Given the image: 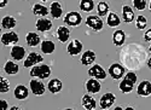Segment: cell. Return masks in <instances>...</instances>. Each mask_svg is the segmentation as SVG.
I'll use <instances>...</instances> for the list:
<instances>
[{
    "label": "cell",
    "instance_id": "obj_4",
    "mask_svg": "<svg viewBox=\"0 0 151 110\" xmlns=\"http://www.w3.org/2000/svg\"><path fill=\"white\" fill-rule=\"evenodd\" d=\"M86 24L87 27H90L91 29H93L94 32H100L104 27V22L97 15H91L86 18Z\"/></svg>",
    "mask_w": 151,
    "mask_h": 110
},
{
    "label": "cell",
    "instance_id": "obj_8",
    "mask_svg": "<svg viewBox=\"0 0 151 110\" xmlns=\"http://www.w3.org/2000/svg\"><path fill=\"white\" fill-rule=\"evenodd\" d=\"M87 73H88V75L91 78H94V79H98V80L106 79V71L104 70V68L100 64H93Z\"/></svg>",
    "mask_w": 151,
    "mask_h": 110
},
{
    "label": "cell",
    "instance_id": "obj_26",
    "mask_svg": "<svg viewBox=\"0 0 151 110\" xmlns=\"http://www.w3.org/2000/svg\"><path fill=\"white\" fill-rule=\"evenodd\" d=\"M50 14L53 18H60L63 15V7L60 5V3L58 1H53L50 6Z\"/></svg>",
    "mask_w": 151,
    "mask_h": 110
},
{
    "label": "cell",
    "instance_id": "obj_32",
    "mask_svg": "<svg viewBox=\"0 0 151 110\" xmlns=\"http://www.w3.org/2000/svg\"><path fill=\"white\" fill-rule=\"evenodd\" d=\"M146 26H147V19H146L145 16H142V15H140V16H138V17L135 18V27L139 29V30L145 29Z\"/></svg>",
    "mask_w": 151,
    "mask_h": 110
},
{
    "label": "cell",
    "instance_id": "obj_27",
    "mask_svg": "<svg viewBox=\"0 0 151 110\" xmlns=\"http://www.w3.org/2000/svg\"><path fill=\"white\" fill-rule=\"evenodd\" d=\"M16 24H17V21L15 17H12V16H5L3 19H1V27L4 29H14L16 27Z\"/></svg>",
    "mask_w": 151,
    "mask_h": 110
},
{
    "label": "cell",
    "instance_id": "obj_15",
    "mask_svg": "<svg viewBox=\"0 0 151 110\" xmlns=\"http://www.w3.org/2000/svg\"><path fill=\"white\" fill-rule=\"evenodd\" d=\"M137 93L140 97H149L151 94V82L149 80L142 81L137 87Z\"/></svg>",
    "mask_w": 151,
    "mask_h": 110
},
{
    "label": "cell",
    "instance_id": "obj_30",
    "mask_svg": "<svg viewBox=\"0 0 151 110\" xmlns=\"http://www.w3.org/2000/svg\"><path fill=\"white\" fill-rule=\"evenodd\" d=\"M109 10L110 6L108 4V1L103 0V1H99L97 5V12H98V16L99 17H103V16H108L109 15Z\"/></svg>",
    "mask_w": 151,
    "mask_h": 110
},
{
    "label": "cell",
    "instance_id": "obj_37",
    "mask_svg": "<svg viewBox=\"0 0 151 110\" xmlns=\"http://www.w3.org/2000/svg\"><path fill=\"white\" fill-rule=\"evenodd\" d=\"M7 1H9V0H0V7H5L6 5H7Z\"/></svg>",
    "mask_w": 151,
    "mask_h": 110
},
{
    "label": "cell",
    "instance_id": "obj_25",
    "mask_svg": "<svg viewBox=\"0 0 151 110\" xmlns=\"http://www.w3.org/2000/svg\"><path fill=\"white\" fill-rule=\"evenodd\" d=\"M4 70L9 75H16L19 71V65L16 62H14V60H7L4 65Z\"/></svg>",
    "mask_w": 151,
    "mask_h": 110
},
{
    "label": "cell",
    "instance_id": "obj_12",
    "mask_svg": "<svg viewBox=\"0 0 151 110\" xmlns=\"http://www.w3.org/2000/svg\"><path fill=\"white\" fill-rule=\"evenodd\" d=\"M100 90H102V85H100L98 79L92 78L90 80H87V82H86V91H87V93L97 94V93L100 92Z\"/></svg>",
    "mask_w": 151,
    "mask_h": 110
},
{
    "label": "cell",
    "instance_id": "obj_42",
    "mask_svg": "<svg viewBox=\"0 0 151 110\" xmlns=\"http://www.w3.org/2000/svg\"><path fill=\"white\" fill-rule=\"evenodd\" d=\"M149 48H150V53H151V45H150V47H149Z\"/></svg>",
    "mask_w": 151,
    "mask_h": 110
},
{
    "label": "cell",
    "instance_id": "obj_19",
    "mask_svg": "<svg viewBox=\"0 0 151 110\" xmlns=\"http://www.w3.org/2000/svg\"><path fill=\"white\" fill-rule=\"evenodd\" d=\"M135 18V15H134V11L132 10L131 6L128 5H123L122 6V19L126 22V23H132Z\"/></svg>",
    "mask_w": 151,
    "mask_h": 110
},
{
    "label": "cell",
    "instance_id": "obj_17",
    "mask_svg": "<svg viewBox=\"0 0 151 110\" xmlns=\"http://www.w3.org/2000/svg\"><path fill=\"white\" fill-rule=\"evenodd\" d=\"M14 96L16 99L24 101V99H27V97L29 96V90H28V87L24 86V85H17L14 91Z\"/></svg>",
    "mask_w": 151,
    "mask_h": 110
},
{
    "label": "cell",
    "instance_id": "obj_24",
    "mask_svg": "<svg viewBox=\"0 0 151 110\" xmlns=\"http://www.w3.org/2000/svg\"><path fill=\"white\" fill-rule=\"evenodd\" d=\"M126 41V33L121 29H117L112 34V42L115 46H122Z\"/></svg>",
    "mask_w": 151,
    "mask_h": 110
},
{
    "label": "cell",
    "instance_id": "obj_20",
    "mask_svg": "<svg viewBox=\"0 0 151 110\" xmlns=\"http://www.w3.org/2000/svg\"><path fill=\"white\" fill-rule=\"evenodd\" d=\"M47 88L48 91L56 94V93H59L62 90H63V82L58 79H52V80H50L48 83H47Z\"/></svg>",
    "mask_w": 151,
    "mask_h": 110
},
{
    "label": "cell",
    "instance_id": "obj_11",
    "mask_svg": "<svg viewBox=\"0 0 151 110\" xmlns=\"http://www.w3.org/2000/svg\"><path fill=\"white\" fill-rule=\"evenodd\" d=\"M82 48H83V45L80 40L78 39H75V40H71L68 46H67V52L70 55V56H78L82 52Z\"/></svg>",
    "mask_w": 151,
    "mask_h": 110
},
{
    "label": "cell",
    "instance_id": "obj_29",
    "mask_svg": "<svg viewBox=\"0 0 151 110\" xmlns=\"http://www.w3.org/2000/svg\"><path fill=\"white\" fill-rule=\"evenodd\" d=\"M32 10H33V14L37 17H45V16L48 15V12H50V10L45 5H41V4H35Z\"/></svg>",
    "mask_w": 151,
    "mask_h": 110
},
{
    "label": "cell",
    "instance_id": "obj_33",
    "mask_svg": "<svg viewBox=\"0 0 151 110\" xmlns=\"http://www.w3.org/2000/svg\"><path fill=\"white\" fill-rule=\"evenodd\" d=\"M9 91H10V81L6 78L1 76V78H0V92L6 93Z\"/></svg>",
    "mask_w": 151,
    "mask_h": 110
},
{
    "label": "cell",
    "instance_id": "obj_34",
    "mask_svg": "<svg viewBox=\"0 0 151 110\" xmlns=\"http://www.w3.org/2000/svg\"><path fill=\"white\" fill-rule=\"evenodd\" d=\"M133 6L138 11H144L147 6V0H133Z\"/></svg>",
    "mask_w": 151,
    "mask_h": 110
},
{
    "label": "cell",
    "instance_id": "obj_41",
    "mask_svg": "<svg viewBox=\"0 0 151 110\" xmlns=\"http://www.w3.org/2000/svg\"><path fill=\"white\" fill-rule=\"evenodd\" d=\"M41 1H44V3H46V1H48V0H41Z\"/></svg>",
    "mask_w": 151,
    "mask_h": 110
},
{
    "label": "cell",
    "instance_id": "obj_3",
    "mask_svg": "<svg viewBox=\"0 0 151 110\" xmlns=\"http://www.w3.org/2000/svg\"><path fill=\"white\" fill-rule=\"evenodd\" d=\"M64 23L68 27H78L82 23V16L80 15V12L76 11H70L64 16Z\"/></svg>",
    "mask_w": 151,
    "mask_h": 110
},
{
    "label": "cell",
    "instance_id": "obj_39",
    "mask_svg": "<svg viewBox=\"0 0 151 110\" xmlns=\"http://www.w3.org/2000/svg\"><path fill=\"white\" fill-rule=\"evenodd\" d=\"M146 64H147V67H149V68L151 69V57H150V58L147 59V63H146Z\"/></svg>",
    "mask_w": 151,
    "mask_h": 110
},
{
    "label": "cell",
    "instance_id": "obj_9",
    "mask_svg": "<svg viewBox=\"0 0 151 110\" xmlns=\"http://www.w3.org/2000/svg\"><path fill=\"white\" fill-rule=\"evenodd\" d=\"M29 87L34 96H42L46 91L45 85L40 81V79H32L29 82Z\"/></svg>",
    "mask_w": 151,
    "mask_h": 110
},
{
    "label": "cell",
    "instance_id": "obj_14",
    "mask_svg": "<svg viewBox=\"0 0 151 110\" xmlns=\"http://www.w3.org/2000/svg\"><path fill=\"white\" fill-rule=\"evenodd\" d=\"M97 58V55L94 51H91V50H87L82 53L81 58H80V62L82 65H86V67H88V65H92L94 63V60Z\"/></svg>",
    "mask_w": 151,
    "mask_h": 110
},
{
    "label": "cell",
    "instance_id": "obj_16",
    "mask_svg": "<svg viewBox=\"0 0 151 110\" xmlns=\"http://www.w3.org/2000/svg\"><path fill=\"white\" fill-rule=\"evenodd\" d=\"M10 56L15 60H22L24 57H26V48L23 46H19V45H14L11 48Z\"/></svg>",
    "mask_w": 151,
    "mask_h": 110
},
{
    "label": "cell",
    "instance_id": "obj_10",
    "mask_svg": "<svg viewBox=\"0 0 151 110\" xmlns=\"http://www.w3.org/2000/svg\"><path fill=\"white\" fill-rule=\"evenodd\" d=\"M19 40V36L17 33L15 32H6L1 35V44L5 45V46H11V45H16Z\"/></svg>",
    "mask_w": 151,
    "mask_h": 110
},
{
    "label": "cell",
    "instance_id": "obj_6",
    "mask_svg": "<svg viewBox=\"0 0 151 110\" xmlns=\"http://www.w3.org/2000/svg\"><path fill=\"white\" fill-rule=\"evenodd\" d=\"M109 75L114 79V80H120L126 74V69L123 68V65H121L120 63H112L110 67H109Z\"/></svg>",
    "mask_w": 151,
    "mask_h": 110
},
{
    "label": "cell",
    "instance_id": "obj_7",
    "mask_svg": "<svg viewBox=\"0 0 151 110\" xmlns=\"http://www.w3.org/2000/svg\"><path fill=\"white\" fill-rule=\"evenodd\" d=\"M115 101H116L115 94L111 93V92H106V93H104V94L102 96V98H100V101H99V106H100V109H103V110L110 109L112 105H114Z\"/></svg>",
    "mask_w": 151,
    "mask_h": 110
},
{
    "label": "cell",
    "instance_id": "obj_5",
    "mask_svg": "<svg viewBox=\"0 0 151 110\" xmlns=\"http://www.w3.org/2000/svg\"><path fill=\"white\" fill-rule=\"evenodd\" d=\"M42 60H44V57L40 53H37V52H30L27 56V58L24 59L23 67L24 68H33V67L37 65L39 63H42Z\"/></svg>",
    "mask_w": 151,
    "mask_h": 110
},
{
    "label": "cell",
    "instance_id": "obj_2",
    "mask_svg": "<svg viewBox=\"0 0 151 110\" xmlns=\"http://www.w3.org/2000/svg\"><path fill=\"white\" fill-rule=\"evenodd\" d=\"M30 76L32 78H36L40 80H45L47 78L51 76V68L47 64H40V65H35L30 69Z\"/></svg>",
    "mask_w": 151,
    "mask_h": 110
},
{
    "label": "cell",
    "instance_id": "obj_35",
    "mask_svg": "<svg viewBox=\"0 0 151 110\" xmlns=\"http://www.w3.org/2000/svg\"><path fill=\"white\" fill-rule=\"evenodd\" d=\"M144 40H145V41H151V28H149V29L144 33Z\"/></svg>",
    "mask_w": 151,
    "mask_h": 110
},
{
    "label": "cell",
    "instance_id": "obj_1",
    "mask_svg": "<svg viewBox=\"0 0 151 110\" xmlns=\"http://www.w3.org/2000/svg\"><path fill=\"white\" fill-rule=\"evenodd\" d=\"M138 76L134 71H128L126 73L124 76L122 78L120 85H119V88L122 93H131L134 90V85L137 83Z\"/></svg>",
    "mask_w": 151,
    "mask_h": 110
},
{
    "label": "cell",
    "instance_id": "obj_18",
    "mask_svg": "<svg viewBox=\"0 0 151 110\" xmlns=\"http://www.w3.org/2000/svg\"><path fill=\"white\" fill-rule=\"evenodd\" d=\"M81 104H82L83 109H86V110H94L97 108V102H96V99L93 98V97L90 96V93H87L82 97Z\"/></svg>",
    "mask_w": 151,
    "mask_h": 110
},
{
    "label": "cell",
    "instance_id": "obj_28",
    "mask_svg": "<svg viewBox=\"0 0 151 110\" xmlns=\"http://www.w3.org/2000/svg\"><path fill=\"white\" fill-rule=\"evenodd\" d=\"M106 23L108 26L111 27V28H116L121 24V19L120 17L115 14V12H109V15L106 17Z\"/></svg>",
    "mask_w": 151,
    "mask_h": 110
},
{
    "label": "cell",
    "instance_id": "obj_22",
    "mask_svg": "<svg viewBox=\"0 0 151 110\" xmlns=\"http://www.w3.org/2000/svg\"><path fill=\"white\" fill-rule=\"evenodd\" d=\"M26 41H27L28 46L35 47V46H37L39 44H41V38L39 36V34H36L34 32H29L26 35Z\"/></svg>",
    "mask_w": 151,
    "mask_h": 110
},
{
    "label": "cell",
    "instance_id": "obj_21",
    "mask_svg": "<svg viewBox=\"0 0 151 110\" xmlns=\"http://www.w3.org/2000/svg\"><path fill=\"white\" fill-rule=\"evenodd\" d=\"M57 38L60 42H67L70 38V29L65 26H60L57 29Z\"/></svg>",
    "mask_w": 151,
    "mask_h": 110
},
{
    "label": "cell",
    "instance_id": "obj_40",
    "mask_svg": "<svg viewBox=\"0 0 151 110\" xmlns=\"http://www.w3.org/2000/svg\"><path fill=\"white\" fill-rule=\"evenodd\" d=\"M149 7H150V11H151V0H150V3H149Z\"/></svg>",
    "mask_w": 151,
    "mask_h": 110
},
{
    "label": "cell",
    "instance_id": "obj_38",
    "mask_svg": "<svg viewBox=\"0 0 151 110\" xmlns=\"http://www.w3.org/2000/svg\"><path fill=\"white\" fill-rule=\"evenodd\" d=\"M10 109H11V110H21V106H17V105H15V106H11Z\"/></svg>",
    "mask_w": 151,
    "mask_h": 110
},
{
    "label": "cell",
    "instance_id": "obj_31",
    "mask_svg": "<svg viewBox=\"0 0 151 110\" xmlns=\"http://www.w3.org/2000/svg\"><path fill=\"white\" fill-rule=\"evenodd\" d=\"M94 9L93 0H81L80 1V10L83 12H91Z\"/></svg>",
    "mask_w": 151,
    "mask_h": 110
},
{
    "label": "cell",
    "instance_id": "obj_13",
    "mask_svg": "<svg viewBox=\"0 0 151 110\" xmlns=\"http://www.w3.org/2000/svg\"><path fill=\"white\" fill-rule=\"evenodd\" d=\"M35 27L36 29L41 32V33H46V32H50L53 27V23L51 19H47V18H40L37 19L36 23H35Z\"/></svg>",
    "mask_w": 151,
    "mask_h": 110
},
{
    "label": "cell",
    "instance_id": "obj_36",
    "mask_svg": "<svg viewBox=\"0 0 151 110\" xmlns=\"http://www.w3.org/2000/svg\"><path fill=\"white\" fill-rule=\"evenodd\" d=\"M1 105H3V110H7L9 109V104H7V102L5 99L1 101Z\"/></svg>",
    "mask_w": 151,
    "mask_h": 110
},
{
    "label": "cell",
    "instance_id": "obj_23",
    "mask_svg": "<svg viewBox=\"0 0 151 110\" xmlns=\"http://www.w3.org/2000/svg\"><path fill=\"white\" fill-rule=\"evenodd\" d=\"M40 48H41V52L45 55H51L55 52L56 50V45L52 40H44L40 44Z\"/></svg>",
    "mask_w": 151,
    "mask_h": 110
}]
</instances>
